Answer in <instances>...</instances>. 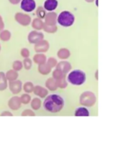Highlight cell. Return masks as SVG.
I'll return each instance as SVG.
<instances>
[{
  "instance_id": "6da1fadb",
  "label": "cell",
  "mask_w": 140,
  "mask_h": 157,
  "mask_svg": "<svg viewBox=\"0 0 140 157\" xmlns=\"http://www.w3.org/2000/svg\"><path fill=\"white\" fill-rule=\"evenodd\" d=\"M44 107L45 110L50 113H58L64 107L65 101L61 96L57 94H51L45 97Z\"/></svg>"
},
{
  "instance_id": "7a4b0ae2",
  "label": "cell",
  "mask_w": 140,
  "mask_h": 157,
  "mask_svg": "<svg viewBox=\"0 0 140 157\" xmlns=\"http://www.w3.org/2000/svg\"><path fill=\"white\" fill-rule=\"evenodd\" d=\"M66 80L72 85H82L86 81V75L81 70H74L72 71H70L68 76L66 77Z\"/></svg>"
},
{
  "instance_id": "3957f363",
  "label": "cell",
  "mask_w": 140,
  "mask_h": 157,
  "mask_svg": "<svg viewBox=\"0 0 140 157\" xmlns=\"http://www.w3.org/2000/svg\"><path fill=\"white\" fill-rule=\"evenodd\" d=\"M56 21L60 25L63 27H70L75 22V16L71 12L63 11L59 15H57Z\"/></svg>"
},
{
  "instance_id": "277c9868",
  "label": "cell",
  "mask_w": 140,
  "mask_h": 157,
  "mask_svg": "<svg viewBox=\"0 0 140 157\" xmlns=\"http://www.w3.org/2000/svg\"><path fill=\"white\" fill-rule=\"evenodd\" d=\"M96 101H97L96 95L90 91L84 92L80 97V104L85 107H92L93 105H95Z\"/></svg>"
},
{
  "instance_id": "5b68a950",
  "label": "cell",
  "mask_w": 140,
  "mask_h": 157,
  "mask_svg": "<svg viewBox=\"0 0 140 157\" xmlns=\"http://www.w3.org/2000/svg\"><path fill=\"white\" fill-rule=\"evenodd\" d=\"M14 18L15 21L22 26H28L31 23V17L28 14H25L22 12H17Z\"/></svg>"
},
{
  "instance_id": "8992f818",
  "label": "cell",
  "mask_w": 140,
  "mask_h": 157,
  "mask_svg": "<svg viewBox=\"0 0 140 157\" xmlns=\"http://www.w3.org/2000/svg\"><path fill=\"white\" fill-rule=\"evenodd\" d=\"M27 39H28L29 44H35L36 43L44 39V34L42 32H39V30H34V29L31 32H29Z\"/></svg>"
},
{
  "instance_id": "52a82bcc",
  "label": "cell",
  "mask_w": 140,
  "mask_h": 157,
  "mask_svg": "<svg viewBox=\"0 0 140 157\" xmlns=\"http://www.w3.org/2000/svg\"><path fill=\"white\" fill-rule=\"evenodd\" d=\"M36 7V2L34 0H21V8L26 12H33Z\"/></svg>"
},
{
  "instance_id": "ba28073f",
  "label": "cell",
  "mask_w": 140,
  "mask_h": 157,
  "mask_svg": "<svg viewBox=\"0 0 140 157\" xmlns=\"http://www.w3.org/2000/svg\"><path fill=\"white\" fill-rule=\"evenodd\" d=\"M49 43L45 39H42L39 42L34 44V51L38 53H44L49 51Z\"/></svg>"
},
{
  "instance_id": "9c48e42d",
  "label": "cell",
  "mask_w": 140,
  "mask_h": 157,
  "mask_svg": "<svg viewBox=\"0 0 140 157\" xmlns=\"http://www.w3.org/2000/svg\"><path fill=\"white\" fill-rule=\"evenodd\" d=\"M9 89L12 92V94L17 95L22 89V82L21 80L16 79V80L10 81L9 82Z\"/></svg>"
},
{
  "instance_id": "30bf717a",
  "label": "cell",
  "mask_w": 140,
  "mask_h": 157,
  "mask_svg": "<svg viewBox=\"0 0 140 157\" xmlns=\"http://www.w3.org/2000/svg\"><path fill=\"white\" fill-rule=\"evenodd\" d=\"M7 105L12 110H19L21 106V101L20 97L14 96V97L10 98L8 102H7Z\"/></svg>"
},
{
  "instance_id": "8fae6325",
  "label": "cell",
  "mask_w": 140,
  "mask_h": 157,
  "mask_svg": "<svg viewBox=\"0 0 140 157\" xmlns=\"http://www.w3.org/2000/svg\"><path fill=\"white\" fill-rule=\"evenodd\" d=\"M44 24L50 25H56L57 21V14L54 12H49V13H46L44 17Z\"/></svg>"
},
{
  "instance_id": "7c38bea8",
  "label": "cell",
  "mask_w": 140,
  "mask_h": 157,
  "mask_svg": "<svg viewBox=\"0 0 140 157\" xmlns=\"http://www.w3.org/2000/svg\"><path fill=\"white\" fill-rule=\"evenodd\" d=\"M55 68L66 75L71 71V64L67 61H61L60 62H57Z\"/></svg>"
},
{
  "instance_id": "4fadbf2b",
  "label": "cell",
  "mask_w": 140,
  "mask_h": 157,
  "mask_svg": "<svg viewBox=\"0 0 140 157\" xmlns=\"http://www.w3.org/2000/svg\"><path fill=\"white\" fill-rule=\"evenodd\" d=\"M33 93H34V95H36L39 98H44L49 94V91L46 88H44V87H42L40 85H36L34 87Z\"/></svg>"
},
{
  "instance_id": "5bb4252c",
  "label": "cell",
  "mask_w": 140,
  "mask_h": 157,
  "mask_svg": "<svg viewBox=\"0 0 140 157\" xmlns=\"http://www.w3.org/2000/svg\"><path fill=\"white\" fill-rule=\"evenodd\" d=\"M58 6L57 0H45L44 4V9L49 12H53Z\"/></svg>"
},
{
  "instance_id": "9a60e30c",
  "label": "cell",
  "mask_w": 140,
  "mask_h": 157,
  "mask_svg": "<svg viewBox=\"0 0 140 157\" xmlns=\"http://www.w3.org/2000/svg\"><path fill=\"white\" fill-rule=\"evenodd\" d=\"M45 86H46L47 89H49L50 91H56L58 88L56 81L52 77L47 79L46 82H45Z\"/></svg>"
},
{
  "instance_id": "2e32d148",
  "label": "cell",
  "mask_w": 140,
  "mask_h": 157,
  "mask_svg": "<svg viewBox=\"0 0 140 157\" xmlns=\"http://www.w3.org/2000/svg\"><path fill=\"white\" fill-rule=\"evenodd\" d=\"M56 55H57V57L59 59L66 60V59H68L71 56V51L69 49L66 48H62L59 49Z\"/></svg>"
},
{
  "instance_id": "e0dca14e",
  "label": "cell",
  "mask_w": 140,
  "mask_h": 157,
  "mask_svg": "<svg viewBox=\"0 0 140 157\" xmlns=\"http://www.w3.org/2000/svg\"><path fill=\"white\" fill-rule=\"evenodd\" d=\"M38 71L43 75H49L51 72L52 68L45 62V63L39 65V66H38Z\"/></svg>"
},
{
  "instance_id": "ac0fdd59",
  "label": "cell",
  "mask_w": 140,
  "mask_h": 157,
  "mask_svg": "<svg viewBox=\"0 0 140 157\" xmlns=\"http://www.w3.org/2000/svg\"><path fill=\"white\" fill-rule=\"evenodd\" d=\"M44 22L42 21V19H39V18H34L33 21H31V25L32 28L34 29V30H41L43 29V27H44Z\"/></svg>"
},
{
  "instance_id": "d6986e66",
  "label": "cell",
  "mask_w": 140,
  "mask_h": 157,
  "mask_svg": "<svg viewBox=\"0 0 140 157\" xmlns=\"http://www.w3.org/2000/svg\"><path fill=\"white\" fill-rule=\"evenodd\" d=\"M47 61V56L44 53H37L33 57V61L37 65L45 63Z\"/></svg>"
},
{
  "instance_id": "ffe728a7",
  "label": "cell",
  "mask_w": 140,
  "mask_h": 157,
  "mask_svg": "<svg viewBox=\"0 0 140 157\" xmlns=\"http://www.w3.org/2000/svg\"><path fill=\"white\" fill-rule=\"evenodd\" d=\"M5 76H6V78L7 79V81H13L16 80L18 78V71H14L13 69L12 70H9V71H7V73H5Z\"/></svg>"
},
{
  "instance_id": "44dd1931",
  "label": "cell",
  "mask_w": 140,
  "mask_h": 157,
  "mask_svg": "<svg viewBox=\"0 0 140 157\" xmlns=\"http://www.w3.org/2000/svg\"><path fill=\"white\" fill-rule=\"evenodd\" d=\"M8 83L6 78L4 72H0V91H4L7 89Z\"/></svg>"
},
{
  "instance_id": "7402d4cb",
  "label": "cell",
  "mask_w": 140,
  "mask_h": 157,
  "mask_svg": "<svg viewBox=\"0 0 140 157\" xmlns=\"http://www.w3.org/2000/svg\"><path fill=\"white\" fill-rule=\"evenodd\" d=\"M12 37V33L7 29H2L0 31V39L3 42L9 41Z\"/></svg>"
},
{
  "instance_id": "603a6c76",
  "label": "cell",
  "mask_w": 140,
  "mask_h": 157,
  "mask_svg": "<svg viewBox=\"0 0 140 157\" xmlns=\"http://www.w3.org/2000/svg\"><path fill=\"white\" fill-rule=\"evenodd\" d=\"M76 116H89V111L85 106L77 108L75 111Z\"/></svg>"
},
{
  "instance_id": "cb8c5ba5",
  "label": "cell",
  "mask_w": 140,
  "mask_h": 157,
  "mask_svg": "<svg viewBox=\"0 0 140 157\" xmlns=\"http://www.w3.org/2000/svg\"><path fill=\"white\" fill-rule=\"evenodd\" d=\"M42 102L40 98H35L31 99L30 101V105H31V108L34 110H38L39 108L41 107Z\"/></svg>"
},
{
  "instance_id": "d4e9b609",
  "label": "cell",
  "mask_w": 140,
  "mask_h": 157,
  "mask_svg": "<svg viewBox=\"0 0 140 157\" xmlns=\"http://www.w3.org/2000/svg\"><path fill=\"white\" fill-rule=\"evenodd\" d=\"M57 26L56 25H44V27H43V30L46 33H49V34H54L57 31Z\"/></svg>"
},
{
  "instance_id": "484cf974",
  "label": "cell",
  "mask_w": 140,
  "mask_h": 157,
  "mask_svg": "<svg viewBox=\"0 0 140 157\" xmlns=\"http://www.w3.org/2000/svg\"><path fill=\"white\" fill-rule=\"evenodd\" d=\"M56 83H57L58 88H61V89L66 88V87H67V85H68L67 80H66V75H63L61 78H59L58 80H56Z\"/></svg>"
},
{
  "instance_id": "4316f807",
  "label": "cell",
  "mask_w": 140,
  "mask_h": 157,
  "mask_svg": "<svg viewBox=\"0 0 140 157\" xmlns=\"http://www.w3.org/2000/svg\"><path fill=\"white\" fill-rule=\"evenodd\" d=\"M34 83L32 82H25V83L23 84V90L26 93H33V90H34Z\"/></svg>"
},
{
  "instance_id": "83f0119b",
  "label": "cell",
  "mask_w": 140,
  "mask_h": 157,
  "mask_svg": "<svg viewBox=\"0 0 140 157\" xmlns=\"http://www.w3.org/2000/svg\"><path fill=\"white\" fill-rule=\"evenodd\" d=\"M20 99H21V104H24V105H27L31 101V97L29 95V93H24L22 94L21 97H20Z\"/></svg>"
},
{
  "instance_id": "f1b7e54d",
  "label": "cell",
  "mask_w": 140,
  "mask_h": 157,
  "mask_svg": "<svg viewBox=\"0 0 140 157\" xmlns=\"http://www.w3.org/2000/svg\"><path fill=\"white\" fill-rule=\"evenodd\" d=\"M46 15V10L44 9V7H38L36 8V16L39 19H44Z\"/></svg>"
},
{
  "instance_id": "f546056e",
  "label": "cell",
  "mask_w": 140,
  "mask_h": 157,
  "mask_svg": "<svg viewBox=\"0 0 140 157\" xmlns=\"http://www.w3.org/2000/svg\"><path fill=\"white\" fill-rule=\"evenodd\" d=\"M22 68H23V64L21 61H13V63H12V69L16 71H21Z\"/></svg>"
},
{
  "instance_id": "4dcf8cb0",
  "label": "cell",
  "mask_w": 140,
  "mask_h": 157,
  "mask_svg": "<svg viewBox=\"0 0 140 157\" xmlns=\"http://www.w3.org/2000/svg\"><path fill=\"white\" fill-rule=\"evenodd\" d=\"M22 64H23V67H24L25 70H27V71H29V70H30L32 67V60L31 59H29V57H26V58H25L24 60H23Z\"/></svg>"
},
{
  "instance_id": "1f68e13d",
  "label": "cell",
  "mask_w": 140,
  "mask_h": 157,
  "mask_svg": "<svg viewBox=\"0 0 140 157\" xmlns=\"http://www.w3.org/2000/svg\"><path fill=\"white\" fill-rule=\"evenodd\" d=\"M66 74H63L61 71H60L59 70L55 68L53 71H52V78L55 79V80H58L59 78H61L63 75H65Z\"/></svg>"
},
{
  "instance_id": "d6a6232c",
  "label": "cell",
  "mask_w": 140,
  "mask_h": 157,
  "mask_svg": "<svg viewBox=\"0 0 140 157\" xmlns=\"http://www.w3.org/2000/svg\"><path fill=\"white\" fill-rule=\"evenodd\" d=\"M46 63L52 69L56 67V64H57V61H56V59H55L54 57H49V59H47Z\"/></svg>"
},
{
  "instance_id": "836d02e7",
  "label": "cell",
  "mask_w": 140,
  "mask_h": 157,
  "mask_svg": "<svg viewBox=\"0 0 140 157\" xmlns=\"http://www.w3.org/2000/svg\"><path fill=\"white\" fill-rule=\"evenodd\" d=\"M35 113L30 109H26L21 113V116H34Z\"/></svg>"
},
{
  "instance_id": "e575fe53",
  "label": "cell",
  "mask_w": 140,
  "mask_h": 157,
  "mask_svg": "<svg viewBox=\"0 0 140 157\" xmlns=\"http://www.w3.org/2000/svg\"><path fill=\"white\" fill-rule=\"evenodd\" d=\"M21 56H23L24 58H26V57H29V55H30V52H29V50L28 48H22L21 50Z\"/></svg>"
},
{
  "instance_id": "d590c367",
  "label": "cell",
  "mask_w": 140,
  "mask_h": 157,
  "mask_svg": "<svg viewBox=\"0 0 140 157\" xmlns=\"http://www.w3.org/2000/svg\"><path fill=\"white\" fill-rule=\"evenodd\" d=\"M4 21H3V19H2V16L0 15V31H2V29H4Z\"/></svg>"
},
{
  "instance_id": "8d00e7d4",
  "label": "cell",
  "mask_w": 140,
  "mask_h": 157,
  "mask_svg": "<svg viewBox=\"0 0 140 157\" xmlns=\"http://www.w3.org/2000/svg\"><path fill=\"white\" fill-rule=\"evenodd\" d=\"M1 116H12V113L8 111V110H4L3 112H2L0 114Z\"/></svg>"
},
{
  "instance_id": "74e56055",
  "label": "cell",
  "mask_w": 140,
  "mask_h": 157,
  "mask_svg": "<svg viewBox=\"0 0 140 157\" xmlns=\"http://www.w3.org/2000/svg\"><path fill=\"white\" fill-rule=\"evenodd\" d=\"M8 1H9L10 3H12V4L17 5L18 4V3H20L21 0H8Z\"/></svg>"
},
{
  "instance_id": "f35d334b",
  "label": "cell",
  "mask_w": 140,
  "mask_h": 157,
  "mask_svg": "<svg viewBox=\"0 0 140 157\" xmlns=\"http://www.w3.org/2000/svg\"><path fill=\"white\" fill-rule=\"evenodd\" d=\"M84 1H85V2H89V3H90V2H94L95 0H84Z\"/></svg>"
},
{
  "instance_id": "ab89813d",
  "label": "cell",
  "mask_w": 140,
  "mask_h": 157,
  "mask_svg": "<svg viewBox=\"0 0 140 157\" xmlns=\"http://www.w3.org/2000/svg\"><path fill=\"white\" fill-rule=\"evenodd\" d=\"M98 71H96V74H95V78H96V79H97V80L98 79Z\"/></svg>"
},
{
  "instance_id": "60d3db41",
  "label": "cell",
  "mask_w": 140,
  "mask_h": 157,
  "mask_svg": "<svg viewBox=\"0 0 140 157\" xmlns=\"http://www.w3.org/2000/svg\"><path fill=\"white\" fill-rule=\"evenodd\" d=\"M0 51H1V44H0Z\"/></svg>"
}]
</instances>
